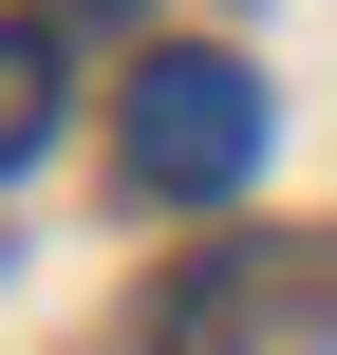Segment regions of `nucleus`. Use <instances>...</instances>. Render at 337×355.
<instances>
[{
	"label": "nucleus",
	"instance_id": "obj_2",
	"mask_svg": "<svg viewBox=\"0 0 337 355\" xmlns=\"http://www.w3.org/2000/svg\"><path fill=\"white\" fill-rule=\"evenodd\" d=\"M56 150V37H0V168Z\"/></svg>",
	"mask_w": 337,
	"mask_h": 355
},
{
	"label": "nucleus",
	"instance_id": "obj_1",
	"mask_svg": "<svg viewBox=\"0 0 337 355\" xmlns=\"http://www.w3.org/2000/svg\"><path fill=\"white\" fill-rule=\"evenodd\" d=\"M263 168V75L244 56H150L131 75V187L150 206H225Z\"/></svg>",
	"mask_w": 337,
	"mask_h": 355
}]
</instances>
